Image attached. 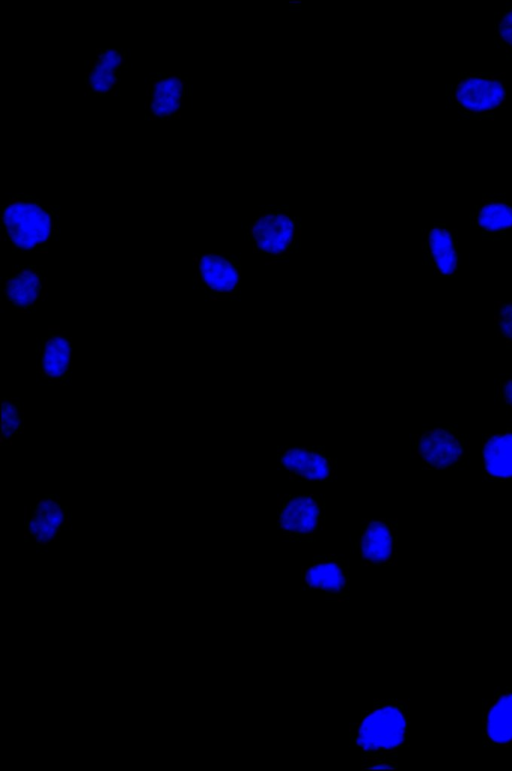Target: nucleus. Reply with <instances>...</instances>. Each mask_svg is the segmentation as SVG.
<instances>
[{
	"label": "nucleus",
	"mask_w": 512,
	"mask_h": 771,
	"mask_svg": "<svg viewBox=\"0 0 512 771\" xmlns=\"http://www.w3.org/2000/svg\"><path fill=\"white\" fill-rule=\"evenodd\" d=\"M410 703L376 699L349 728V743L360 754L363 770H396L409 739Z\"/></svg>",
	"instance_id": "1"
},
{
	"label": "nucleus",
	"mask_w": 512,
	"mask_h": 771,
	"mask_svg": "<svg viewBox=\"0 0 512 771\" xmlns=\"http://www.w3.org/2000/svg\"><path fill=\"white\" fill-rule=\"evenodd\" d=\"M59 213L31 196L11 199L1 208V233L19 252L46 251L58 239Z\"/></svg>",
	"instance_id": "2"
},
{
	"label": "nucleus",
	"mask_w": 512,
	"mask_h": 771,
	"mask_svg": "<svg viewBox=\"0 0 512 771\" xmlns=\"http://www.w3.org/2000/svg\"><path fill=\"white\" fill-rule=\"evenodd\" d=\"M446 100L463 118L492 120L506 104L505 73L462 72L448 85Z\"/></svg>",
	"instance_id": "3"
},
{
	"label": "nucleus",
	"mask_w": 512,
	"mask_h": 771,
	"mask_svg": "<svg viewBox=\"0 0 512 771\" xmlns=\"http://www.w3.org/2000/svg\"><path fill=\"white\" fill-rule=\"evenodd\" d=\"M412 454L428 470L452 469L468 457L467 437L452 426L424 430L413 435Z\"/></svg>",
	"instance_id": "4"
},
{
	"label": "nucleus",
	"mask_w": 512,
	"mask_h": 771,
	"mask_svg": "<svg viewBox=\"0 0 512 771\" xmlns=\"http://www.w3.org/2000/svg\"><path fill=\"white\" fill-rule=\"evenodd\" d=\"M324 522V503L314 494L284 495L279 501L278 526L290 540L313 539Z\"/></svg>",
	"instance_id": "5"
},
{
	"label": "nucleus",
	"mask_w": 512,
	"mask_h": 771,
	"mask_svg": "<svg viewBox=\"0 0 512 771\" xmlns=\"http://www.w3.org/2000/svg\"><path fill=\"white\" fill-rule=\"evenodd\" d=\"M349 581L348 565L335 555L314 557L301 569V588L321 593L329 601L346 602Z\"/></svg>",
	"instance_id": "6"
},
{
	"label": "nucleus",
	"mask_w": 512,
	"mask_h": 771,
	"mask_svg": "<svg viewBox=\"0 0 512 771\" xmlns=\"http://www.w3.org/2000/svg\"><path fill=\"white\" fill-rule=\"evenodd\" d=\"M195 260V281L212 299L234 297L240 285V264L224 254H197Z\"/></svg>",
	"instance_id": "7"
},
{
	"label": "nucleus",
	"mask_w": 512,
	"mask_h": 771,
	"mask_svg": "<svg viewBox=\"0 0 512 771\" xmlns=\"http://www.w3.org/2000/svg\"><path fill=\"white\" fill-rule=\"evenodd\" d=\"M277 458L279 467L293 479L322 482L334 475V460L320 446L283 447Z\"/></svg>",
	"instance_id": "8"
},
{
	"label": "nucleus",
	"mask_w": 512,
	"mask_h": 771,
	"mask_svg": "<svg viewBox=\"0 0 512 771\" xmlns=\"http://www.w3.org/2000/svg\"><path fill=\"white\" fill-rule=\"evenodd\" d=\"M481 724L487 747H512V687L497 689L483 700Z\"/></svg>",
	"instance_id": "9"
},
{
	"label": "nucleus",
	"mask_w": 512,
	"mask_h": 771,
	"mask_svg": "<svg viewBox=\"0 0 512 771\" xmlns=\"http://www.w3.org/2000/svg\"><path fill=\"white\" fill-rule=\"evenodd\" d=\"M36 351L38 371L51 383L66 385L72 373V339L64 332L50 330L40 337Z\"/></svg>",
	"instance_id": "10"
},
{
	"label": "nucleus",
	"mask_w": 512,
	"mask_h": 771,
	"mask_svg": "<svg viewBox=\"0 0 512 771\" xmlns=\"http://www.w3.org/2000/svg\"><path fill=\"white\" fill-rule=\"evenodd\" d=\"M396 524L388 519L367 522L358 540L359 554L365 565L397 564Z\"/></svg>",
	"instance_id": "11"
},
{
	"label": "nucleus",
	"mask_w": 512,
	"mask_h": 771,
	"mask_svg": "<svg viewBox=\"0 0 512 771\" xmlns=\"http://www.w3.org/2000/svg\"><path fill=\"white\" fill-rule=\"evenodd\" d=\"M44 271L36 265L26 264L13 267L11 274L3 280V295L14 309L33 311L45 294Z\"/></svg>",
	"instance_id": "12"
},
{
	"label": "nucleus",
	"mask_w": 512,
	"mask_h": 771,
	"mask_svg": "<svg viewBox=\"0 0 512 771\" xmlns=\"http://www.w3.org/2000/svg\"><path fill=\"white\" fill-rule=\"evenodd\" d=\"M66 519V507L54 496H45L31 507L25 521L26 534L39 545L50 543L63 530Z\"/></svg>",
	"instance_id": "13"
},
{
	"label": "nucleus",
	"mask_w": 512,
	"mask_h": 771,
	"mask_svg": "<svg viewBox=\"0 0 512 771\" xmlns=\"http://www.w3.org/2000/svg\"><path fill=\"white\" fill-rule=\"evenodd\" d=\"M483 480L512 481V431L483 438Z\"/></svg>",
	"instance_id": "14"
},
{
	"label": "nucleus",
	"mask_w": 512,
	"mask_h": 771,
	"mask_svg": "<svg viewBox=\"0 0 512 771\" xmlns=\"http://www.w3.org/2000/svg\"><path fill=\"white\" fill-rule=\"evenodd\" d=\"M426 248L434 270L440 276H451L457 269V236L445 225H434L426 231Z\"/></svg>",
	"instance_id": "15"
},
{
	"label": "nucleus",
	"mask_w": 512,
	"mask_h": 771,
	"mask_svg": "<svg viewBox=\"0 0 512 771\" xmlns=\"http://www.w3.org/2000/svg\"><path fill=\"white\" fill-rule=\"evenodd\" d=\"M471 223L485 233H499L512 228V204L503 198L484 195L472 211Z\"/></svg>",
	"instance_id": "16"
},
{
	"label": "nucleus",
	"mask_w": 512,
	"mask_h": 771,
	"mask_svg": "<svg viewBox=\"0 0 512 771\" xmlns=\"http://www.w3.org/2000/svg\"><path fill=\"white\" fill-rule=\"evenodd\" d=\"M184 82L175 74L165 75L154 82L151 91L150 109L157 117L173 115L178 111L182 100Z\"/></svg>",
	"instance_id": "17"
},
{
	"label": "nucleus",
	"mask_w": 512,
	"mask_h": 771,
	"mask_svg": "<svg viewBox=\"0 0 512 771\" xmlns=\"http://www.w3.org/2000/svg\"><path fill=\"white\" fill-rule=\"evenodd\" d=\"M123 56L118 50H101L95 61L93 70L89 76V86L96 94L106 93L117 81V70L119 69Z\"/></svg>",
	"instance_id": "18"
},
{
	"label": "nucleus",
	"mask_w": 512,
	"mask_h": 771,
	"mask_svg": "<svg viewBox=\"0 0 512 771\" xmlns=\"http://www.w3.org/2000/svg\"><path fill=\"white\" fill-rule=\"evenodd\" d=\"M2 427L1 442L5 444L20 433L23 428V411L21 404L11 398L1 401Z\"/></svg>",
	"instance_id": "19"
},
{
	"label": "nucleus",
	"mask_w": 512,
	"mask_h": 771,
	"mask_svg": "<svg viewBox=\"0 0 512 771\" xmlns=\"http://www.w3.org/2000/svg\"><path fill=\"white\" fill-rule=\"evenodd\" d=\"M494 40L512 60V3L495 13Z\"/></svg>",
	"instance_id": "20"
},
{
	"label": "nucleus",
	"mask_w": 512,
	"mask_h": 771,
	"mask_svg": "<svg viewBox=\"0 0 512 771\" xmlns=\"http://www.w3.org/2000/svg\"><path fill=\"white\" fill-rule=\"evenodd\" d=\"M495 327L497 333L512 344V302H499L496 307Z\"/></svg>",
	"instance_id": "21"
},
{
	"label": "nucleus",
	"mask_w": 512,
	"mask_h": 771,
	"mask_svg": "<svg viewBox=\"0 0 512 771\" xmlns=\"http://www.w3.org/2000/svg\"><path fill=\"white\" fill-rule=\"evenodd\" d=\"M498 398L512 411V377L502 379L497 386Z\"/></svg>",
	"instance_id": "22"
}]
</instances>
